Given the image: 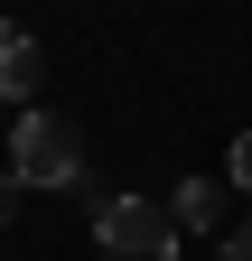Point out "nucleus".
<instances>
[{
  "mask_svg": "<svg viewBox=\"0 0 252 261\" xmlns=\"http://www.w3.org/2000/svg\"><path fill=\"white\" fill-rule=\"evenodd\" d=\"M10 177L19 187H75L84 177V130L66 112H38V103H28L10 121Z\"/></svg>",
  "mask_w": 252,
  "mask_h": 261,
  "instance_id": "1",
  "label": "nucleus"
},
{
  "mask_svg": "<svg viewBox=\"0 0 252 261\" xmlns=\"http://www.w3.org/2000/svg\"><path fill=\"white\" fill-rule=\"evenodd\" d=\"M93 243L112 261H178V215L159 196H93Z\"/></svg>",
  "mask_w": 252,
  "mask_h": 261,
  "instance_id": "2",
  "label": "nucleus"
},
{
  "mask_svg": "<svg viewBox=\"0 0 252 261\" xmlns=\"http://www.w3.org/2000/svg\"><path fill=\"white\" fill-rule=\"evenodd\" d=\"M38 103V28H19V19H0V112H28Z\"/></svg>",
  "mask_w": 252,
  "mask_h": 261,
  "instance_id": "3",
  "label": "nucleus"
},
{
  "mask_svg": "<svg viewBox=\"0 0 252 261\" xmlns=\"http://www.w3.org/2000/svg\"><path fill=\"white\" fill-rule=\"evenodd\" d=\"M224 205H234V187H224V177H187V187L168 196L178 233H215V224H224Z\"/></svg>",
  "mask_w": 252,
  "mask_h": 261,
  "instance_id": "4",
  "label": "nucleus"
},
{
  "mask_svg": "<svg viewBox=\"0 0 252 261\" xmlns=\"http://www.w3.org/2000/svg\"><path fill=\"white\" fill-rule=\"evenodd\" d=\"M224 187H234V196H252V130H243V140H234V159H224Z\"/></svg>",
  "mask_w": 252,
  "mask_h": 261,
  "instance_id": "5",
  "label": "nucleus"
},
{
  "mask_svg": "<svg viewBox=\"0 0 252 261\" xmlns=\"http://www.w3.org/2000/svg\"><path fill=\"white\" fill-rule=\"evenodd\" d=\"M19 215H28V187H19L10 168H0V224H19Z\"/></svg>",
  "mask_w": 252,
  "mask_h": 261,
  "instance_id": "6",
  "label": "nucleus"
},
{
  "mask_svg": "<svg viewBox=\"0 0 252 261\" xmlns=\"http://www.w3.org/2000/svg\"><path fill=\"white\" fill-rule=\"evenodd\" d=\"M224 261H252V224H234V233H224Z\"/></svg>",
  "mask_w": 252,
  "mask_h": 261,
  "instance_id": "7",
  "label": "nucleus"
}]
</instances>
